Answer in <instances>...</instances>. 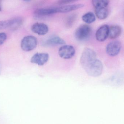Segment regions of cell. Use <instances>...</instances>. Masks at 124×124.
Masks as SVG:
<instances>
[{
  "label": "cell",
  "mask_w": 124,
  "mask_h": 124,
  "mask_svg": "<svg viewBox=\"0 0 124 124\" xmlns=\"http://www.w3.org/2000/svg\"><path fill=\"white\" fill-rule=\"evenodd\" d=\"M96 59L95 52L92 49L87 48L84 50L82 54L80 63L82 67L85 70Z\"/></svg>",
  "instance_id": "cell-1"
},
{
  "label": "cell",
  "mask_w": 124,
  "mask_h": 124,
  "mask_svg": "<svg viewBox=\"0 0 124 124\" xmlns=\"http://www.w3.org/2000/svg\"><path fill=\"white\" fill-rule=\"evenodd\" d=\"M103 69V66L102 62L99 60L96 59L85 70L87 74L90 76L96 77L101 74Z\"/></svg>",
  "instance_id": "cell-2"
},
{
  "label": "cell",
  "mask_w": 124,
  "mask_h": 124,
  "mask_svg": "<svg viewBox=\"0 0 124 124\" xmlns=\"http://www.w3.org/2000/svg\"><path fill=\"white\" fill-rule=\"evenodd\" d=\"M38 40L34 36L29 35L24 37L21 42V47L25 51H30L33 50L37 47Z\"/></svg>",
  "instance_id": "cell-3"
},
{
  "label": "cell",
  "mask_w": 124,
  "mask_h": 124,
  "mask_svg": "<svg viewBox=\"0 0 124 124\" xmlns=\"http://www.w3.org/2000/svg\"><path fill=\"white\" fill-rule=\"evenodd\" d=\"M91 30L88 25H83L79 27L75 32L76 39L79 41H83L89 37L91 34Z\"/></svg>",
  "instance_id": "cell-4"
},
{
  "label": "cell",
  "mask_w": 124,
  "mask_h": 124,
  "mask_svg": "<svg viewBox=\"0 0 124 124\" xmlns=\"http://www.w3.org/2000/svg\"><path fill=\"white\" fill-rule=\"evenodd\" d=\"M75 50L73 46L71 45H64L59 48L58 54L59 56L64 59L71 58L74 55Z\"/></svg>",
  "instance_id": "cell-5"
},
{
  "label": "cell",
  "mask_w": 124,
  "mask_h": 124,
  "mask_svg": "<svg viewBox=\"0 0 124 124\" xmlns=\"http://www.w3.org/2000/svg\"><path fill=\"white\" fill-rule=\"evenodd\" d=\"M121 44L119 41L115 40L109 43L106 47V52L108 55L114 56L117 55L121 50Z\"/></svg>",
  "instance_id": "cell-6"
},
{
  "label": "cell",
  "mask_w": 124,
  "mask_h": 124,
  "mask_svg": "<svg viewBox=\"0 0 124 124\" xmlns=\"http://www.w3.org/2000/svg\"><path fill=\"white\" fill-rule=\"evenodd\" d=\"M49 59V55L46 53H37L32 57L31 62L39 66H43L47 63Z\"/></svg>",
  "instance_id": "cell-7"
},
{
  "label": "cell",
  "mask_w": 124,
  "mask_h": 124,
  "mask_svg": "<svg viewBox=\"0 0 124 124\" xmlns=\"http://www.w3.org/2000/svg\"><path fill=\"white\" fill-rule=\"evenodd\" d=\"M109 27L107 25L101 26L96 31V38L99 42H103L106 40L108 35Z\"/></svg>",
  "instance_id": "cell-8"
},
{
  "label": "cell",
  "mask_w": 124,
  "mask_h": 124,
  "mask_svg": "<svg viewBox=\"0 0 124 124\" xmlns=\"http://www.w3.org/2000/svg\"><path fill=\"white\" fill-rule=\"evenodd\" d=\"M32 31L39 35H43L46 34L48 31V26L43 23H37L32 25L31 28Z\"/></svg>",
  "instance_id": "cell-9"
},
{
  "label": "cell",
  "mask_w": 124,
  "mask_h": 124,
  "mask_svg": "<svg viewBox=\"0 0 124 124\" xmlns=\"http://www.w3.org/2000/svg\"><path fill=\"white\" fill-rule=\"evenodd\" d=\"M57 13V8H40L38 9L35 12V15L37 17H42L52 15Z\"/></svg>",
  "instance_id": "cell-10"
},
{
  "label": "cell",
  "mask_w": 124,
  "mask_h": 124,
  "mask_svg": "<svg viewBox=\"0 0 124 124\" xmlns=\"http://www.w3.org/2000/svg\"><path fill=\"white\" fill-rule=\"evenodd\" d=\"M83 4H78L64 6L57 8V13H65L73 11L84 7Z\"/></svg>",
  "instance_id": "cell-11"
},
{
  "label": "cell",
  "mask_w": 124,
  "mask_h": 124,
  "mask_svg": "<svg viewBox=\"0 0 124 124\" xmlns=\"http://www.w3.org/2000/svg\"><path fill=\"white\" fill-rule=\"evenodd\" d=\"M65 43V41L61 38L57 36H54L47 40L44 43V45L46 46H53L64 45Z\"/></svg>",
  "instance_id": "cell-12"
},
{
  "label": "cell",
  "mask_w": 124,
  "mask_h": 124,
  "mask_svg": "<svg viewBox=\"0 0 124 124\" xmlns=\"http://www.w3.org/2000/svg\"><path fill=\"white\" fill-rule=\"evenodd\" d=\"M122 28L117 25L111 26L109 27L108 37L111 39H115L120 36L122 33Z\"/></svg>",
  "instance_id": "cell-13"
},
{
  "label": "cell",
  "mask_w": 124,
  "mask_h": 124,
  "mask_svg": "<svg viewBox=\"0 0 124 124\" xmlns=\"http://www.w3.org/2000/svg\"><path fill=\"white\" fill-rule=\"evenodd\" d=\"M23 19L21 18H16L8 20V28L16 29L23 23Z\"/></svg>",
  "instance_id": "cell-14"
},
{
  "label": "cell",
  "mask_w": 124,
  "mask_h": 124,
  "mask_svg": "<svg viewBox=\"0 0 124 124\" xmlns=\"http://www.w3.org/2000/svg\"><path fill=\"white\" fill-rule=\"evenodd\" d=\"M95 11L96 16L101 20L106 18L108 14V11L107 8H95Z\"/></svg>",
  "instance_id": "cell-15"
},
{
  "label": "cell",
  "mask_w": 124,
  "mask_h": 124,
  "mask_svg": "<svg viewBox=\"0 0 124 124\" xmlns=\"http://www.w3.org/2000/svg\"><path fill=\"white\" fill-rule=\"evenodd\" d=\"M83 21L86 23H93L96 20L95 15L92 12H88L83 15L82 17Z\"/></svg>",
  "instance_id": "cell-16"
},
{
  "label": "cell",
  "mask_w": 124,
  "mask_h": 124,
  "mask_svg": "<svg viewBox=\"0 0 124 124\" xmlns=\"http://www.w3.org/2000/svg\"><path fill=\"white\" fill-rule=\"evenodd\" d=\"M108 0H93L92 4L94 8H107L109 4Z\"/></svg>",
  "instance_id": "cell-17"
},
{
  "label": "cell",
  "mask_w": 124,
  "mask_h": 124,
  "mask_svg": "<svg viewBox=\"0 0 124 124\" xmlns=\"http://www.w3.org/2000/svg\"><path fill=\"white\" fill-rule=\"evenodd\" d=\"M7 35L4 32L0 33V46L2 45L7 39Z\"/></svg>",
  "instance_id": "cell-18"
},
{
  "label": "cell",
  "mask_w": 124,
  "mask_h": 124,
  "mask_svg": "<svg viewBox=\"0 0 124 124\" xmlns=\"http://www.w3.org/2000/svg\"><path fill=\"white\" fill-rule=\"evenodd\" d=\"M75 18H76V16L74 15L71 16H70V17L69 18L68 20H67V23L68 26L69 27L70 26H71V25L72 26V24H73L74 21L75 20Z\"/></svg>",
  "instance_id": "cell-19"
},
{
  "label": "cell",
  "mask_w": 124,
  "mask_h": 124,
  "mask_svg": "<svg viewBox=\"0 0 124 124\" xmlns=\"http://www.w3.org/2000/svg\"><path fill=\"white\" fill-rule=\"evenodd\" d=\"M74 2L73 0H61V1H59L58 2L57 4L59 5H65V4H68V3H72Z\"/></svg>",
  "instance_id": "cell-20"
},
{
  "label": "cell",
  "mask_w": 124,
  "mask_h": 124,
  "mask_svg": "<svg viewBox=\"0 0 124 124\" xmlns=\"http://www.w3.org/2000/svg\"><path fill=\"white\" fill-rule=\"evenodd\" d=\"M1 72V67H0V74Z\"/></svg>",
  "instance_id": "cell-21"
},
{
  "label": "cell",
  "mask_w": 124,
  "mask_h": 124,
  "mask_svg": "<svg viewBox=\"0 0 124 124\" xmlns=\"http://www.w3.org/2000/svg\"><path fill=\"white\" fill-rule=\"evenodd\" d=\"M1 10V6H0V11Z\"/></svg>",
  "instance_id": "cell-22"
}]
</instances>
